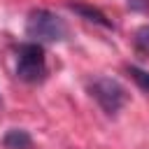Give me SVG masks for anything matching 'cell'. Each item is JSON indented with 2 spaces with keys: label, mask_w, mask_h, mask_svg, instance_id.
I'll list each match as a JSON object with an SVG mask.
<instances>
[{
  "label": "cell",
  "mask_w": 149,
  "mask_h": 149,
  "mask_svg": "<svg viewBox=\"0 0 149 149\" xmlns=\"http://www.w3.org/2000/svg\"><path fill=\"white\" fill-rule=\"evenodd\" d=\"M133 47L142 58H149V26H140L133 37Z\"/></svg>",
  "instance_id": "cell-6"
},
{
  "label": "cell",
  "mask_w": 149,
  "mask_h": 149,
  "mask_svg": "<svg viewBox=\"0 0 149 149\" xmlns=\"http://www.w3.org/2000/svg\"><path fill=\"white\" fill-rule=\"evenodd\" d=\"M128 74L133 77V81H135L144 93H149V72H147V70H142V68H137V65H128Z\"/></svg>",
  "instance_id": "cell-7"
},
{
  "label": "cell",
  "mask_w": 149,
  "mask_h": 149,
  "mask_svg": "<svg viewBox=\"0 0 149 149\" xmlns=\"http://www.w3.org/2000/svg\"><path fill=\"white\" fill-rule=\"evenodd\" d=\"M16 77L26 84H37L47 77V56L42 44L23 42L16 51Z\"/></svg>",
  "instance_id": "cell-2"
},
{
  "label": "cell",
  "mask_w": 149,
  "mask_h": 149,
  "mask_svg": "<svg viewBox=\"0 0 149 149\" xmlns=\"http://www.w3.org/2000/svg\"><path fill=\"white\" fill-rule=\"evenodd\" d=\"M26 33L33 37V42H61L68 37V26L65 21L49 12V9H33L26 21Z\"/></svg>",
  "instance_id": "cell-1"
},
{
  "label": "cell",
  "mask_w": 149,
  "mask_h": 149,
  "mask_svg": "<svg viewBox=\"0 0 149 149\" xmlns=\"http://www.w3.org/2000/svg\"><path fill=\"white\" fill-rule=\"evenodd\" d=\"M70 9L77 12L79 16H84L86 21H93V23H98V26H102V28H114L112 21L105 16V12H100L98 7H91V5H70Z\"/></svg>",
  "instance_id": "cell-4"
},
{
  "label": "cell",
  "mask_w": 149,
  "mask_h": 149,
  "mask_svg": "<svg viewBox=\"0 0 149 149\" xmlns=\"http://www.w3.org/2000/svg\"><path fill=\"white\" fill-rule=\"evenodd\" d=\"M2 144H5L7 149H30V147H33V137H30L26 130H21V128H12V130L5 133Z\"/></svg>",
  "instance_id": "cell-5"
},
{
  "label": "cell",
  "mask_w": 149,
  "mask_h": 149,
  "mask_svg": "<svg viewBox=\"0 0 149 149\" xmlns=\"http://www.w3.org/2000/svg\"><path fill=\"white\" fill-rule=\"evenodd\" d=\"M128 7L137 9V12H147L149 9V0H128Z\"/></svg>",
  "instance_id": "cell-8"
},
{
  "label": "cell",
  "mask_w": 149,
  "mask_h": 149,
  "mask_svg": "<svg viewBox=\"0 0 149 149\" xmlns=\"http://www.w3.org/2000/svg\"><path fill=\"white\" fill-rule=\"evenodd\" d=\"M88 93L95 98V102L102 107L105 114H116L126 105V88L112 79V77H98L88 84Z\"/></svg>",
  "instance_id": "cell-3"
}]
</instances>
